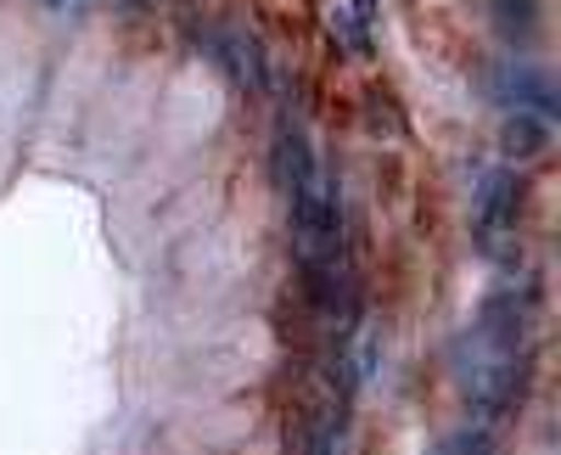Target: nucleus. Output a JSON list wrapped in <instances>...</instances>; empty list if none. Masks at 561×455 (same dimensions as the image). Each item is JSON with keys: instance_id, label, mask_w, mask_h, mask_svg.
I'll list each match as a JSON object with an SVG mask.
<instances>
[{"instance_id": "nucleus-1", "label": "nucleus", "mask_w": 561, "mask_h": 455, "mask_svg": "<svg viewBox=\"0 0 561 455\" xmlns=\"http://www.w3.org/2000/svg\"><path fill=\"white\" fill-rule=\"evenodd\" d=\"M270 174H275V186L280 192H309L314 180H320V158H314V147L304 141L298 129H280L275 135V147H270Z\"/></svg>"}, {"instance_id": "nucleus-2", "label": "nucleus", "mask_w": 561, "mask_h": 455, "mask_svg": "<svg viewBox=\"0 0 561 455\" xmlns=\"http://www.w3.org/2000/svg\"><path fill=\"white\" fill-rule=\"evenodd\" d=\"M494 90H500L505 107H528V113H539V118H556V90H550V79H545L539 68H528V62H505V68L494 73Z\"/></svg>"}, {"instance_id": "nucleus-3", "label": "nucleus", "mask_w": 561, "mask_h": 455, "mask_svg": "<svg viewBox=\"0 0 561 455\" xmlns=\"http://www.w3.org/2000/svg\"><path fill=\"white\" fill-rule=\"evenodd\" d=\"M500 147H505V158H517V163L545 158L550 152V118H539L528 107H511L505 124H500Z\"/></svg>"}, {"instance_id": "nucleus-4", "label": "nucleus", "mask_w": 561, "mask_h": 455, "mask_svg": "<svg viewBox=\"0 0 561 455\" xmlns=\"http://www.w3.org/2000/svg\"><path fill=\"white\" fill-rule=\"evenodd\" d=\"M158 0H118V12H152Z\"/></svg>"}, {"instance_id": "nucleus-5", "label": "nucleus", "mask_w": 561, "mask_h": 455, "mask_svg": "<svg viewBox=\"0 0 561 455\" xmlns=\"http://www.w3.org/2000/svg\"><path fill=\"white\" fill-rule=\"evenodd\" d=\"M51 12H68V7H90V0H45Z\"/></svg>"}]
</instances>
